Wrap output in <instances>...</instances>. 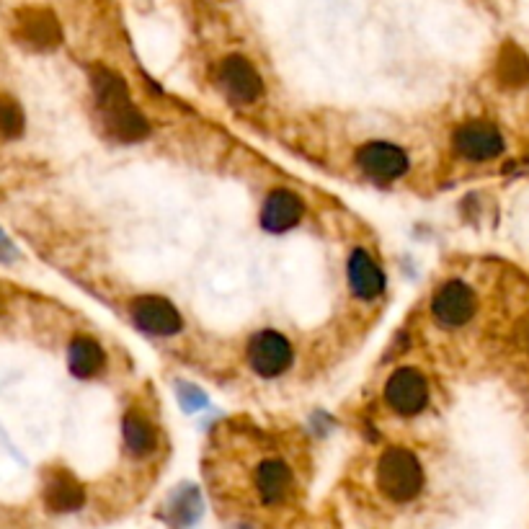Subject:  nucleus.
Masks as SVG:
<instances>
[{
	"mask_svg": "<svg viewBox=\"0 0 529 529\" xmlns=\"http://www.w3.org/2000/svg\"><path fill=\"white\" fill-rule=\"evenodd\" d=\"M302 215H305V207L297 194L287 189H274L261 210V225L269 233H287L302 220Z\"/></svg>",
	"mask_w": 529,
	"mask_h": 529,
	"instance_id": "nucleus-11",
	"label": "nucleus"
},
{
	"mask_svg": "<svg viewBox=\"0 0 529 529\" xmlns=\"http://www.w3.org/2000/svg\"><path fill=\"white\" fill-rule=\"evenodd\" d=\"M24 127H26V117L21 104L3 93V96H0V135L13 140V137L24 135Z\"/></svg>",
	"mask_w": 529,
	"mask_h": 529,
	"instance_id": "nucleus-18",
	"label": "nucleus"
},
{
	"mask_svg": "<svg viewBox=\"0 0 529 529\" xmlns=\"http://www.w3.org/2000/svg\"><path fill=\"white\" fill-rule=\"evenodd\" d=\"M122 434H124V444L132 455L142 457L150 455V452L158 447V431H155L153 421L140 411H130L124 416L122 424Z\"/></svg>",
	"mask_w": 529,
	"mask_h": 529,
	"instance_id": "nucleus-16",
	"label": "nucleus"
},
{
	"mask_svg": "<svg viewBox=\"0 0 529 529\" xmlns=\"http://www.w3.org/2000/svg\"><path fill=\"white\" fill-rule=\"evenodd\" d=\"M455 150L468 160H493L504 153L506 142L499 127L483 119H473V122L460 124L452 135Z\"/></svg>",
	"mask_w": 529,
	"mask_h": 529,
	"instance_id": "nucleus-7",
	"label": "nucleus"
},
{
	"mask_svg": "<svg viewBox=\"0 0 529 529\" xmlns=\"http://www.w3.org/2000/svg\"><path fill=\"white\" fill-rule=\"evenodd\" d=\"M256 488L264 504L279 506L290 499L295 491V478L287 462L282 460H264L256 470Z\"/></svg>",
	"mask_w": 529,
	"mask_h": 529,
	"instance_id": "nucleus-13",
	"label": "nucleus"
},
{
	"mask_svg": "<svg viewBox=\"0 0 529 529\" xmlns=\"http://www.w3.org/2000/svg\"><path fill=\"white\" fill-rule=\"evenodd\" d=\"M91 86L111 137H117L122 142H140L142 137L150 135V122L132 104L130 88H127L122 75L109 68H93Z\"/></svg>",
	"mask_w": 529,
	"mask_h": 529,
	"instance_id": "nucleus-1",
	"label": "nucleus"
},
{
	"mask_svg": "<svg viewBox=\"0 0 529 529\" xmlns=\"http://www.w3.org/2000/svg\"><path fill=\"white\" fill-rule=\"evenodd\" d=\"M295 349L279 331H259L248 344V364L261 377H279L284 370H290Z\"/></svg>",
	"mask_w": 529,
	"mask_h": 529,
	"instance_id": "nucleus-5",
	"label": "nucleus"
},
{
	"mask_svg": "<svg viewBox=\"0 0 529 529\" xmlns=\"http://www.w3.org/2000/svg\"><path fill=\"white\" fill-rule=\"evenodd\" d=\"M44 501L50 506L52 511H78L86 501V493H83V486L70 473H55L44 488Z\"/></svg>",
	"mask_w": 529,
	"mask_h": 529,
	"instance_id": "nucleus-15",
	"label": "nucleus"
},
{
	"mask_svg": "<svg viewBox=\"0 0 529 529\" xmlns=\"http://www.w3.org/2000/svg\"><path fill=\"white\" fill-rule=\"evenodd\" d=\"M70 372L80 380H91V377L99 375L106 364V354L101 349V344L91 336H78V339L70 344Z\"/></svg>",
	"mask_w": 529,
	"mask_h": 529,
	"instance_id": "nucleus-14",
	"label": "nucleus"
},
{
	"mask_svg": "<svg viewBox=\"0 0 529 529\" xmlns=\"http://www.w3.org/2000/svg\"><path fill=\"white\" fill-rule=\"evenodd\" d=\"M346 277H349L351 292L362 300H375L385 292V274L377 266V261L372 259L370 253L357 248L351 253L349 266H346Z\"/></svg>",
	"mask_w": 529,
	"mask_h": 529,
	"instance_id": "nucleus-12",
	"label": "nucleus"
},
{
	"mask_svg": "<svg viewBox=\"0 0 529 529\" xmlns=\"http://www.w3.org/2000/svg\"><path fill=\"white\" fill-rule=\"evenodd\" d=\"M132 323L150 336H176L184 328L181 313L173 308L166 297L145 295L130 305Z\"/></svg>",
	"mask_w": 529,
	"mask_h": 529,
	"instance_id": "nucleus-8",
	"label": "nucleus"
},
{
	"mask_svg": "<svg viewBox=\"0 0 529 529\" xmlns=\"http://www.w3.org/2000/svg\"><path fill=\"white\" fill-rule=\"evenodd\" d=\"M217 80H220L222 93L228 96L230 104H253L264 93L259 70L240 55H230L228 60H222L220 70H217Z\"/></svg>",
	"mask_w": 529,
	"mask_h": 529,
	"instance_id": "nucleus-6",
	"label": "nucleus"
},
{
	"mask_svg": "<svg viewBox=\"0 0 529 529\" xmlns=\"http://www.w3.org/2000/svg\"><path fill=\"white\" fill-rule=\"evenodd\" d=\"M357 166L362 168L364 176H370L377 184H390V181L406 176L411 160H408L406 150L398 148L395 142L375 140L364 142L357 150Z\"/></svg>",
	"mask_w": 529,
	"mask_h": 529,
	"instance_id": "nucleus-4",
	"label": "nucleus"
},
{
	"mask_svg": "<svg viewBox=\"0 0 529 529\" xmlns=\"http://www.w3.org/2000/svg\"><path fill=\"white\" fill-rule=\"evenodd\" d=\"M496 75H499L501 86L519 88L529 80V60L519 47L506 44L499 55V65H496Z\"/></svg>",
	"mask_w": 529,
	"mask_h": 529,
	"instance_id": "nucleus-17",
	"label": "nucleus"
},
{
	"mask_svg": "<svg viewBox=\"0 0 529 529\" xmlns=\"http://www.w3.org/2000/svg\"><path fill=\"white\" fill-rule=\"evenodd\" d=\"M385 403L403 419L419 416L429 406V382L413 367H398L385 382Z\"/></svg>",
	"mask_w": 529,
	"mask_h": 529,
	"instance_id": "nucleus-3",
	"label": "nucleus"
},
{
	"mask_svg": "<svg viewBox=\"0 0 529 529\" xmlns=\"http://www.w3.org/2000/svg\"><path fill=\"white\" fill-rule=\"evenodd\" d=\"M431 313L447 328H460L478 313V297L465 282H447L431 300Z\"/></svg>",
	"mask_w": 529,
	"mask_h": 529,
	"instance_id": "nucleus-9",
	"label": "nucleus"
},
{
	"mask_svg": "<svg viewBox=\"0 0 529 529\" xmlns=\"http://www.w3.org/2000/svg\"><path fill=\"white\" fill-rule=\"evenodd\" d=\"M16 39L31 50H55L62 39V29L55 13L47 8H24L16 16Z\"/></svg>",
	"mask_w": 529,
	"mask_h": 529,
	"instance_id": "nucleus-10",
	"label": "nucleus"
},
{
	"mask_svg": "<svg viewBox=\"0 0 529 529\" xmlns=\"http://www.w3.org/2000/svg\"><path fill=\"white\" fill-rule=\"evenodd\" d=\"M173 514H176V522H179L181 527H189V524L197 522L199 514H202V501H199V493L181 491L179 496H176V501H173Z\"/></svg>",
	"mask_w": 529,
	"mask_h": 529,
	"instance_id": "nucleus-19",
	"label": "nucleus"
},
{
	"mask_svg": "<svg viewBox=\"0 0 529 529\" xmlns=\"http://www.w3.org/2000/svg\"><path fill=\"white\" fill-rule=\"evenodd\" d=\"M181 403H186V408H197L204 403V395L197 393V388H181Z\"/></svg>",
	"mask_w": 529,
	"mask_h": 529,
	"instance_id": "nucleus-20",
	"label": "nucleus"
},
{
	"mask_svg": "<svg viewBox=\"0 0 529 529\" xmlns=\"http://www.w3.org/2000/svg\"><path fill=\"white\" fill-rule=\"evenodd\" d=\"M377 486L395 504L413 501L424 488V468L419 457L403 447H390L377 462Z\"/></svg>",
	"mask_w": 529,
	"mask_h": 529,
	"instance_id": "nucleus-2",
	"label": "nucleus"
}]
</instances>
